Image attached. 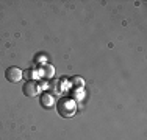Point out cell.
Listing matches in <instances>:
<instances>
[{
    "mask_svg": "<svg viewBox=\"0 0 147 140\" xmlns=\"http://www.w3.org/2000/svg\"><path fill=\"white\" fill-rule=\"evenodd\" d=\"M41 75H42L44 78H52V76L55 75V69L49 64H44V65H41Z\"/></svg>",
    "mask_w": 147,
    "mask_h": 140,
    "instance_id": "5",
    "label": "cell"
},
{
    "mask_svg": "<svg viewBox=\"0 0 147 140\" xmlns=\"http://www.w3.org/2000/svg\"><path fill=\"white\" fill-rule=\"evenodd\" d=\"M39 100H41V106H42L44 109H50V107L55 106V98L52 97L49 92H44Z\"/></svg>",
    "mask_w": 147,
    "mask_h": 140,
    "instance_id": "4",
    "label": "cell"
},
{
    "mask_svg": "<svg viewBox=\"0 0 147 140\" xmlns=\"http://www.w3.org/2000/svg\"><path fill=\"white\" fill-rule=\"evenodd\" d=\"M5 78L8 83H19L22 79V70L17 67H8L5 72Z\"/></svg>",
    "mask_w": 147,
    "mask_h": 140,
    "instance_id": "2",
    "label": "cell"
},
{
    "mask_svg": "<svg viewBox=\"0 0 147 140\" xmlns=\"http://www.w3.org/2000/svg\"><path fill=\"white\" fill-rule=\"evenodd\" d=\"M77 111V104L74 100H69V98H64L58 103V112L63 117H72L74 112Z\"/></svg>",
    "mask_w": 147,
    "mask_h": 140,
    "instance_id": "1",
    "label": "cell"
},
{
    "mask_svg": "<svg viewBox=\"0 0 147 140\" xmlns=\"http://www.w3.org/2000/svg\"><path fill=\"white\" fill-rule=\"evenodd\" d=\"M22 92H24V95H27V97H36L38 93H39L38 83L34 81V79L27 81L25 84H24V87H22Z\"/></svg>",
    "mask_w": 147,
    "mask_h": 140,
    "instance_id": "3",
    "label": "cell"
}]
</instances>
